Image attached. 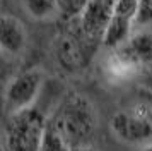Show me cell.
Instances as JSON below:
<instances>
[{
	"instance_id": "obj_2",
	"label": "cell",
	"mask_w": 152,
	"mask_h": 151,
	"mask_svg": "<svg viewBox=\"0 0 152 151\" xmlns=\"http://www.w3.org/2000/svg\"><path fill=\"white\" fill-rule=\"evenodd\" d=\"M48 129L46 115L38 107L7 115L4 127V144L7 151H39Z\"/></svg>"
},
{
	"instance_id": "obj_1",
	"label": "cell",
	"mask_w": 152,
	"mask_h": 151,
	"mask_svg": "<svg viewBox=\"0 0 152 151\" xmlns=\"http://www.w3.org/2000/svg\"><path fill=\"white\" fill-rule=\"evenodd\" d=\"M50 124L70 148L89 146L97 130L96 107L87 96L69 93L63 96Z\"/></svg>"
},
{
	"instance_id": "obj_16",
	"label": "cell",
	"mask_w": 152,
	"mask_h": 151,
	"mask_svg": "<svg viewBox=\"0 0 152 151\" xmlns=\"http://www.w3.org/2000/svg\"><path fill=\"white\" fill-rule=\"evenodd\" d=\"M142 151H152V143H149L147 146H144V148H142Z\"/></svg>"
},
{
	"instance_id": "obj_8",
	"label": "cell",
	"mask_w": 152,
	"mask_h": 151,
	"mask_svg": "<svg viewBox=\"0 0 152 151\" xmlns=\"http://www.w3.org/2000/svg\"><path fill=\"white\" fill-rule=\"evenodd\" d=\"M113 52L133 69L142 65H152V31L151 29L133 31V34L123 47Z\"/></svg>"
},
{
	"instance_id": "obj_11",
	"label": "cell",
	"mask_w": 152,
	"mask_h": 151,
	"mask_svg": "<svg viewBox=\"0 0 152 151\" xmlns=\"http://www.w3.org/2000/svg\"><path fill=\"white\" fill-rule=\"evenodd\" d=\"M39 151H72V148H70L69 144H67V141L53 129V125L48 122V129L45 132L43 144H41V150Z\"/></svg>"
},
{
	"instance_id": "obj_4",
	"label": "cell",
	"mask_w": 152,
	"mask_h": 151,
	"mask_svg": "<svg viewBox=\"0 0 152 151\" xmlns=\"http://www.w3.org/2000/svg\"><path fill=\"white\" fill-rule=\"evenodd\" d=\"M115 2L116 0H86L79 9L75 27L91 47L96 48L99 43H103Z\"/></svg>"
},
{
	"instance_id": "obj_12",
	"label": "cell",
	"mask_w": 152,
	"mask_h": 151,
	"mask_svg": "<svg viewBox=\"0 0 152 151\" xmlns=\"http://www.w3.org/2000/svg\"><path fill=\"white\" fill-rule=\"evenodd\" d=\"M152 21V0H140V12H138L137 26H144Z\"/></svg>"
},
{
	"instance_id": "obj_5",
	"label": "cell",
	"mask_w": 152,
	"mask_h": 151,
	"mask_svg": "<svg viewBox=\"0 0 152 151\" xmlns=\"http://www.w3.org/2000/svg\"><path fill=\"white\" fill-rule=\"evenodd\" d=\"M138 12L140 0H116L103 38L104 47L110 50H118L120 47H123L135 31Z\"/></svg>"
},
{
	"instance_id": "obj_7",
	"label": "cell",
	"mask_w": 152,
	"mask_h": 151,
	"mask_svg": "<svg viewBox=\"0 0 152 151\" xmlns=\"http://www.w3.org/2000/svg\"><path fill=\"white\" fill-rule=\"evenodd\" d=\"M94 50L96 48L84 40L77 27L63 31L56 41V58L62 64V67L69 70H79L86 67Z\"/></svg>"
},
{
	"instance_id": "obj_13",
	"label": "cell",
	"mask_w": 152,
	"mask_h": 151,
	"mask_svg": "<svg viewBox=\"0 0 152 151\" xmlns=\"http://www.w3.org/2000/svg\"><path fill=\"white\" fill-rule=\"evenodd\" d=\"M7 77L4 72H0V115L4 113V98H5V88H7Z\"/></svg>"
},
{
	"instance_id": "obj_6",
	"label": "cell",
	"mask_w": 152,
	"mask_h": 151,
	"mask_svg": "<svg viewBox=\"0 0 152 151\" xmlns=\"http://www.w3.org/2000/svg\"><path fill=\"white\" fill-rule=\"evenodd\" d=\"M111 130L121 143L144 144L152 139V122L149 112L142 108L123 110L113 115Z\"/></svg>"
},
{
	"instance_id": "obj_14",
	"label": "cell",
	"mask_w": 152,
	"mask_h": 151,
	"mask_svg": "<svg viewBox=\"0 0 152 151\" xmlns=\"http://www.w3.org/2000/svg\"><path fill=\"white\" fill-rule=\"evenodd\" d=\"M5 65H7V58H5V53L0 52V72L5 70Z\"/></svg>"
},
{
	"instance_id": "obj_10",
	"label": "cell",
	"mask_w": 152,
	"mask_h": 151,
	"mask_svg": "<svg viewBox=\"0 0 152 151\" xmlns=\"http://www.w3.org/2000/svg\"><path fill=\"white\" fill-rule=\"evenodd\" d=\"M26 12L36 21H50L58 12L60 0H22Z\"/></svg>"
},
{
	"instance_id": "obj_17",
	"label": "cell",
	"mask_w": 152,
	"mask_h": 151,
	"mask_svg": "<svg viewBox=\"0 0 152 151\" xmlns=\"http://www.w3.org/2000/svg\"><path fill=\"white\" fill-rule=\"evenodd\" d=\"M149 117H151V122H152V110H149Z\"/></svg>"
},
{
	"instance_id": "obj_3",
	"label": "cell",
	"mask_w": 152,
	"mask_h": 151,
	"mask_svg": "<svg viewBox=\"0 0 152 151\" xmlns=\"http://www.w3.org/2000/svg\"><path fill=\"white\" fill-rule=\"evenodd\" d=\"M45 86V74L39 69L22 70L7 81L4 98V115H12L15 112L34 107Z\"/></svg>"
},
{
	"instance_id": "obj_9",
	"label": "cell",
	"mask_w": 152,
	"mask_h": 151,
	"mask_svg": "<svg viewBox=\"0 0 152 151\" xmlns=\"http://www.w3.org/2000/svg\"><path fill=\"white\" fill-rule=\"evenodd\" d=\"M28 45V33L14 16H0V52L5 55H21Z\"/></svg>"
},
{
	"instance_id": "obj_15",
	"label": "cell",
	"mask_w": 152,
	"mask_h": 151,
	"mask_svg": "<svg viewBox=\"0 0 152 151\" xmlns=\"http://www.w3.org/2000/svg\"><path fill=\"white\" fill-rule=\"evenodd\" d=\"M72 151H96L92 146H79V148H72Z\"/></svg>"
}]
</instances>
